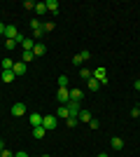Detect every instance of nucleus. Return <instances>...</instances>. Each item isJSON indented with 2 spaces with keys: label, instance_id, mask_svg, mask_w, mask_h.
Here are the masks:
<instances>
[{
  "label": "nucleus",
  "instance_id": "1",
  "mask_svg": "<svg viewBox=\"0 0 140 157\" xmlns=\"http://www.w3.org/2000/svg\"><path fill=\"white\" fill-rule=\"evenodd\" d=\"M56 101L61 105H68L70 103V89L68 87H59V92H56Z\"/></svg>",
  "mask_w": 140,
  "mask_h": 157
},
{
  "label": "nucleus",
  "instance_id": "2",
  "mask_svg": "<svg viewBox=\"0 0 140 157\" xmlns=\"http://www.w3.org/2000/svg\"><path fill=\"white\" fill-rule=\"evenodd\" d=\"M56 124H59L56 115H47V117H42V127H45L47 131H54V129H56Z\"/></svg>",
  "mask_w": 140,
  "mask_h": 157
},
{
  "label": "nucleus",
  "instance_id": "3",
  "mask_svg": "<svg viewBox=\"0 0 140 157\" xmlns=\"http://www.w3.org/2000/svg\"><path fill=\"white\" fill-rule=\"evenodd\" d=\"M12 115H14V117L26 115V103H21V101H19V103H14V105H12Z\"/></svg>",
  "mask_w": 140,
  "mask_h": 157
},
{
  "label": "nucleus",
  "instance_id": "4",
  "mask_svg": "<svg viewBox=\"0 0 140 157\" xmlns=\"http://www.w3.org/2000/svg\"><path fill=\"white\" fill-rule=\"evenodd\" d=\"M68 113H70V117H80V113H82L80 103H75V101H70V103H68Z\"/></svg>",
  "mask_w": 140,
  "mask_h": 157
},
{
  "label": "nucleus",
  "instance_id": "5",
  "mask_svg": "<svg viewBox=\"0 0 140 157\" xmlns=\"http://www.w3.org/2000/svg\"><path fill=\"white\" fill-rule=\"evenodd\" d=\"M12 71H14V75H26L28 68H26L23 61H14V68H12Z\"/></svg>",
  "mask_w": 140,
  "mask_h": 157
},
{
  "label": "nucleus",
  "instance_id": "6",
  "mask_svg": "<svg viewBox=\"0 0 140 157\" xmlns=\"http://www.w3.org/2000/svg\"><path fill=\"white\" fill-rule=\"evenodd\" d=\"M82 98H84V92H82V89H77V87H75V89H70V101L80 103Z\"/></svg>",
  "mask_w": 140,
  "mask_h": 157
},
{
  "label": "nucleus",
  "instance_id": "7",
  "mask_svg": "<svg viewBox=\"0 0 140 157\" xmlns=\"http://www.w3.org/2000/svg\"><path fill=\"white\" fill-rule=\"evenodd\" d=\"M33 54H35V56H45V54H47V45H45V42H35Z\"/></svg>",
  "mask_w": 140,
  "mask_h": 157
},
{
  "label": "nucleus",
  "instance_id": "8",
  "mask_svg": "<svg viewBox=\"0 0 140 157\" xmlns=\"http://www.w3.org/2000/svg\"><path fill=\"white\" fill-rule=\"evenodd\" d=\"M16 35H19L16 26H5V38L7 40H16Z\"/></svg>",
  "mask_w": 140,
  "mask_h": 157
},
{
  "label": "nucleus",
  "instance_id": "9",
  "mask_svg": "<svg viewBox=\"0 0 140 157\" xmlns=\"http://www.w3.org/2000/svg\"><path fill=\"white\" fill-rule=\"evenodd\" d=\"M110 145H112L114 150H121V148H124V138H119V136H112V138H110Z\"/></svg>",
  "mask_w": 140,
  "mask_h": 157
},
{
  "label": "nucleus",
  "instance_id": "10",
  "mask_svg": "<svg viewBox=\"0 0 140 157\" xmlns=\"http://www.w3.org/2000/svg\"><path fill=\"white\" fill-rule=\"evenodd\" d=\"M0 78H2V82H14V71H0Z\"/></svg>",
  "mask_w": 140,
  "mask_h": 157
},
{
  "label": "nucleus",
  "instance_id": "11",
  "mask_svg": "<svg viewBox=\"0 0 140 157\" xmlns=\"http://www.w3.org/2000/svg\"><path fill=\"white\" fill-rule=\"evenodd\" d=\"M47 12L59 14V0H47Z\"/></svg>",
  "mask_w": 140,
  "mask_h": 157
},
{
  "label": "nucleus",
  "instance_id": "12",
  "mask_svg": "<svg viewBox=\"0 0 140 157\" xmlns=\"http://www.w3.org/2000/svg\"><path fill=\"white\" fill-rule=\"evenodd\" d=\"M56 117H61V120H68V117H70V113H68V105H59V110H56Z\"/></svg>",
  "mask_w": 140,
  "mask_h": 157
},
{
  "label": "nucleus",
  "instance_id": "13",
  "mask_svg": "<svg viewBox=\"0 0 140 157\" xmlns=\"http://www.w3.org/2000/svg\"><path fill=\"white\" fill-rule=\"evenodd\" d=\"M31 127H42V115L40 113H33V115H31Z\"/></svg>",
  "mask_w": 140,
  "mask_h": 157
},
{
  "label": "nucleus",
  "instance_id": "14",
  "mask_svg": "<svg viewBox=\"0 0 140 157\" xmlns=\"http://www.w3.org/2000/svg\"><path fill=\"white\" fill-rule=\"evenodd\" d=\"M12 68H14L12 59H2V61H0V71H12Z\"/></svg>",
  "mask_w": 140,
  "mask_h": 157
},
{
  "label": "nucleus",
  "instance_id": "15",
  "mask_svg": "<svg viewBox=\"0 0 140 157\" xmlns=\"http://www.w3.org/2000/svg\"><path fill=\"white\" fill-rule=\"evenodd\" d=\"M33 136L35 138H45L47 136V129H45V127H33Z\"/></svg>",
  "mask_w": 140,
  "mask_h": 157
},
{
  "label": "nucleus",
  "instance_id": "16",
  "mask_svg": "<svg viewBox=\"0 0 140 157\" xmlns=\"http://www.w3.org/2000/svg\"><path fill=\"white\" fill-rule=\"evenodd\" d=\"M98 89H100V82L96 78H91L89 80V92H98Z\"/></svg>",
  "mask_w": 140,
  "mask_h": 157
},
{
  "label": "nucleus",
  "instance_id": "17",
  "mask_svg": "<svg viewBox=\"0 0 140 157\" xmlns=\"http://www.w3.org/2000/svg\"><path fill=\"white\" fill-rule=\"evenodd\" d=\"M47 12V2H35V14H45Z\"/></svg>",
  "mask_w": 140,
  "mask_h": 157
},
{
  "label": "nucleus",
  "instance_id": "18",
  "mask_svg": "<svg viewBox=\"0 0 140 157\" xmlns=\"http://www.w3.org/2000/svg\"><path fill=\"white\" fill-rule=\"evenodd\" d=\"M77 120H80V122H87V124H89V120H91V113H89V110H82Z\"/></svg>",
  "mask_w": 140,
  "mask_h": 157
},
{
  "label": "nucleus",
  "instance_id": "19",
  "mask_svg": "<svg viewBox=\"0 0 140 157\" xmlns=\"http://www.w3.org/2000/svg\"><path fill=\"white\" fill-rule=\"evenodd\" d=\"M33 59H35V54H33V52H23V56H21V61H23V63H31Z\"/></svg>",
  "mask_w": 140,
  "mask_h": 157
},
{
  "label": "nucleus",
  "instance_id": "20",
  "mask_svg": "<svg viewBox=\"0 0 140 157\" xmlns=\"http://www.w3.org/2000/svg\"><path fill=\"white\" fill-rule=\"evenodd\" d=\"M54 28H56V24H54V21H47V24H42V31H45V33H52Z\"/></svg>",
  "mask_w": 140,
  "mask_h": 157
},
{
  "label": "nucleus",
  "instance_id": "21",
  "mask_svg": "<svg viewBox=\"0 0 140 157\" xmlns=\"http://www.w3.org/2000/svg\"><path fill=\"white\" fill-rule=\"evenodd\" d=\"M68 82H70L68 75H59V80H56V85H59V87H68Z\"/></svg>",
  "mask_w": 140,
  "mask_h": 157
},
{
  "label": "nucleus",
  "instance_id": "22",
  "mask_svg": "<svg viewBox=\"0 0 140 157\" xmlns=\"http://www.w3.org/2000/svg\"><path fill=\"white\" fill-rule=\"evenodd\" d=\"M80 75H82V80H91V78H93V73L89 71V68H82V71H80Z\"/></svg>",
  "mask_w": 140,
  "mask_h": 157
},
{
  "label": "nucleus",
  "instance_id": "23",
  "mask_svg": "<svg viewBox=\"0 0 140 157\" xmlns=\"http://www.w3.org/2000/svg\"><path fill=\"white\" fill-rule=\"evenodd\" d=\"M14 47H16V40H5V49L7 52H12Z\"/></svg>",
  "mask_w": 140,
  "mask_h": 157
},
{
  "label": "nucleus",
  "instance_id": "24",
  "mask_svg": "<svg viewBox=\"0 0 140 157\" xmlns=\"http://www.w3.org/2000/svg\"><path fill=\"white\" fill-rule=\"evenodd\" d=\"M77 122H80L77 117H68V120H66V124L70 127V129H75V127H77Z\"/></svg>",
  "mask_w": 140,
  "mask_h": 157
},
{
  "label": "nucleus",
  "instance_id": "25",
  "mask_svg": "<svg viewBox=\"0 0 140 157\" xmlns=\"http://www.w3.org/2000/svg\"><path fill=\"white\" fill-rule=\"evenodd\" d=\"M80 56H82V61H89V59H91V52H89V49H82Z\"/></svg>",
  "mask_w": 140,
  "mask_h": 157
},
{
  "label": "nucleus",
  "instance_id": "26",
  "mask_svg": "<svg viewBox=\"0 0 140 157\" xmlns=\"http://www.w3.org/2000/svg\"><path fill=\"white\" fill-rule=\"evenodd\" d=\"M42 35H45V31H42V28H35V31H33V38H35V40H40Z\"/></svg>",
  "mask_w": 140,
  "mask_h": 157
},
{
  "label": "nucleus",
  "instance_id": "27",
  "mask_svg": "<svg viewBox=\"0 0 140 157\" xmlns=\"http://www.w3.org/2000/svg\"><path fill=\"white\" fill-rule=\"evenodd\" d=\"M89 127H91V129H98V127H100V122H98V120H89Z\"/></svg>",
  "mask_w": 140,
  "mask_h": 157
},
{
  "label": "nucleus",
  "instance_id": "28",
  "mask_svg": "<svg viewBox=\"0 0 140 157\" xmlns=\"http://www.w3.org/2000/svg\"><path fill=\"white\" fill-rule=\"evenodd\" d=\"M73 66H82V56H80V54H75V56H73Z\"/></svg>",
  "mask_w": 140,
  "mask_h": 157
},
{
  "label": "nucleus",
  "instance_id": "29",
  "mask_svg": "<svg viewBox=\"0 0 140 157\" xmlns=\"http://www.w3.org/2000/svg\"><path fill=\"white\" fill-rule=\"evenodd\" d=\"M31 28H33V31H35V28H42V24L38 19H33V21H31Z\"/></svg>",
  "mask_w": 140,
  "mask_h": 157
},
{
  "label": "nucleus",
  "instance_id": "30",
  "mask_svg": "<svg viewBox=\"0 0 140 157\" xmlns=\"http://www.w3.org/2000/svg\"><path fill=\"white\" fill-rule=\"evenodd\" d=\"M23 7H26V10H35V2H31V0H26V2H23Z\"/></svg>",
  "mask_w": 140,
  "mask_h": 157
},
{
  "label": "nucleus",
  "instance_id": "31",
  "mask_svg": "<svg viewBox=\"0 0 140 157\" xmlns=\"http://www.w3.org/2000/svg\"><path fill=\"white\" fill-rule=\"evenodd\" d=\"M2 157H14V152H12V150H7V148H5V150H2Z\"/></svg>",
  "mask_w": 140,
  "mask_h": 157
},
{
  "label": "nucleus",
  "instance_id": "32",
  "mask_svg": "<svg viewBox=\"0 0 140 157\" xmlns=\"http://www.w3.org/2000/svg\"><path fill=\"white\" fill-rule=\"evenodd\" d=\"M14 157H31V155H28V152H23V150H19V152H16Z\"/></svg>",
  "mask_w": 140,
  "mask_h": 157
},
{
  "label": "nucleus",
  "instance_id": "33",
  "mask_svg": "<svg viewBox=\"0 0 140 157\" xmlns=\"http://www.w3.org/2000/svg\"><path fill=\"white\" fill-rule=\"evenodd\" d=\"M133 89H135V92H140V80H135V82H133Z\"/></svg>",
  "mask_w": 140,
  "mask_h": 157
},
{
  "label": "nucleus",
  "instance_id": "34",
  "mask_svg": "<svg viewBox=\"0 0 140 157\" xmlns=\"http://www.w3.org/2000/svg\"><path fill=\"white\" fill-rule=\"evenodd\" d=\"M0 35H5V24L0 21Z\"/></svg>",
  "mask_w": 140,
  "mask_h": 157
},
{
  "label": "nucleus",
  "instance_id": "35",
  "mask_svg": "<svg viewBox=\"0 0 140 157\" xmlns=\"http://www.w3.org/2000/svg\"><path fill=\"white\" fill-rule=\"evenodd\" d=\"M2 150H5V143H2V141H0V152H2Z\"/></svg>",
  "mask_w": 140,
  "mask_h": 157
},
{
  "label": "nucleus",
  "instance_id": "36",
  "mask_svg": "<svg viewBox=\"0 0 140 157\" xmlns=\"http://www.w3.org/2000/svg\"><path fill=\"white\" fill-rule=\"evenodd\" d=\"M96 157H107V155H105V152H100V155H96Z\"/></svg>",
  "mask_w": 140,
  "mask_h": 157
},
{
  "label": "nucleus",
  "instance_id": "37",
  "mask_svg": "<svg viewBox=\"0 0 140 157\" xmlns=\"http://www.w3.org/2000/svg\"><path fill=\"white\" fill-rule=\"evenodd\" d=\"M40 157H52V155H40Z\"/></svg>",
  "mask_w": 140,
  "mask_h": 157
},
{
  "label": "nucleus",
  "instance_id": "38",
  "mask_svg": "<svg viewBox=\"0 0 140 157\" xmlns=\"http://www.w3.org/2000/svg\"><path fill=\"white\" fill-rule=\"evenodd\" d=\"M0 157H2V152H0Z\"/></svg>",
  "mask_w": 140,
  "mask_h": 157
},
{
  "label": "nucleus",
  "instance_id": "39",
  "mask_svg": "<svg viewBox=\"0 0 140 157\" xmlns=\"http://www.w3.org/2000/svg\"><path fill=\"white\" fill-rule=\"evenodd\" d=\"M138 110H140V105H138Z\"/></svg>",
  "mask_w": 140,
  "mask_h": 157
}]
</instances>
